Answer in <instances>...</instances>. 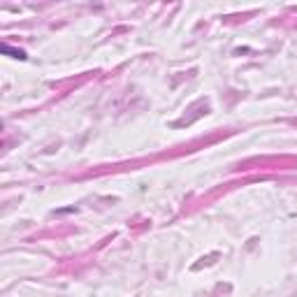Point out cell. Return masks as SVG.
Instances as JSON below:
<instances>
[{"label":"cell","instance_id":"cell-1","mask_svg":"<svg viewBox=\"0 0 297 297\" xmlns=\"http://www.w3.org/2000/svg\"><path fill=\"white\" fill-rule=\"evenodd\" d=\"M2 51H5V53H12V49L5 44V46H2ZM14 56H16V58H23V53H21V51H14Z\"/></svg>","mask_w":297,"mask_h":297}]
</instances>
